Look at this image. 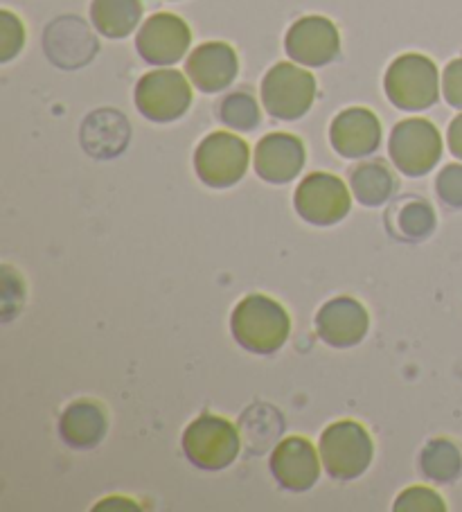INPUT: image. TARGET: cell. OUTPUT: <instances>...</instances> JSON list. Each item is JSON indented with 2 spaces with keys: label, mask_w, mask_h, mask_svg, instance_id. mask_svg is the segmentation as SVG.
<instances>
[{
  "label": "cell",
  "mask_w": 462,
  "mask_h": 512,
  "mask_svg": "<svg viewBox=\"0 0 462 512\" xmlns=\"http://www.w3.org/2000/svg\"><path fill=\"white\" fill-rule=\"evenodd\" d=\"M395 510L399 512H444L447 506L438 492H433L429 488H408L399 499L395 501Z\"/></svg>",
  "instance_id": "24"
},
{
  "label": "cell",
  "mask_w": 462,
  "mask_h": 512,
  "mask_svg": "<svg viewBox=\"0 0 462 512\" xmlns=\"http://www.w3.org/2000/svg\"><path fill=\"white\" fill-rule=\"evenodd\" d=\"M230 328H233L239 346L248 352L273 355L289 339L291 319L278 300L251 294L235 307Z\"/></svg>",
  "instance_id": "1"
},
{
  "label": "cell",
  "mask_w": 462,
  "mask_h": 512,
  "mask_svg": "<svg viewBox=\"0 0 462 512\" xmlns=\"http://www.w3.org/2000/svg\"><path fill=\"white\" fill-rule=\"evenodd\" d=\"M192 34L188 23L174 14H154L142 25L136 46L140 57L154 66L176 64L190 48Z\"/></svg>",
  "instance_id": "10"
},
{
  "label": "cell",
  "mask_w": 462,
  "mask_h": 512,
  "mask_svg": "<svg viewBox=\"0 0 462 512\" xmlns=\"http://www.w3.org/2000/svg\"><path fill=\"white\" fill-rule=\"evenodd\" d=\"M386 224L399 240H422L435 228V213L424 199H399L390 206Z\"/></svg>",
  "instance_id": "19"
},
{
  "label": "cell",
  "mask_w": 462,
  "mask_h": 512,
  "mask_svg": "<svg viewBox=\"0 0 462 512\" xmlns=\"http://www.w3.org/2000/svg\"><path fill=\"white\" fill-rule=\"evenodd\" d=\"M368 325L370 319L366 307L348 296L325 303L316 316L318 337L334 348L357 346L366 337Z\"/></svg>",
  "instance_id": "13"
},
{
  "label": "cell",
  "mask_w": 462,
  "mask_h": 512,
  "mask_svg": "<svg viewBox=\"0 0 462 512\" xmlns=\"http://www.w3.org/2000/svg\"><path fill=\"white\" fill-rule=\"evenodd\" d=\"M386 95L397 109L422 111L438 100V68L424 55H404L390 64Z\"/></svg>",
  "instance_id": "4"
},
{
  "label": "cell",
  "mask_w": 462,
  "mask_h": 512,
  "mask_svg": "<svg viewBox=\"0 0 462 512\" xmlns=\"http://www.w3.org/2000/svg\"><path fill=\"white\" fill-rule=\"evenodd\" d=\"M248 145L242 138L228 131H215L197 147L194 154V167L199 179L210 188H230L248 170Z\"/></svg>",
  "instance_id": "6"
},
{
  "label": "cell",
  "mask_w": 462,
  "mask_h": 512,
  "mask_svg": "<svg viewBox=\"0 0 462 512\" xmlns=\"http://www.w3.org/2000/svg\"><path fill=\"white\" fill-rule=\"evenodd\" d=\"M390 158L406 176H424L442 156V138L433 122L411 118L399 122L390 134Z\"/></svg>",
  "instance_id": "7"
},
{
  "label": "cell",
  "mask_w": 462,
  "mask_h": 512,
  "mask_svg": "<svg viewBox=\"0 0 462 512\" xmlns=\"http://www.w3.org/2000/svg\"><path fill=\"white\" fill-rule=\"evenodd\" d=\"M219 116L228 127L239 131H251L257 127V122H260V109H257L253 95L233 93L221 102Z\"/></svg>",
  "instance_id": "23"
},
{
  "label": "cell",
  "mask_w": 462,
  "mask_h": 512,
  "mask_svg": "<svg viewBox=\"0 0 462 512\" xmlns=\"http://www.w3.org/2000/svg\"><path fill=\"white\" fill-rule=\"evenodd\" d=\"M440 199L451 208H462V165H447L435 181Z\"/></svg>",
  "instance_id": "26"
},
{
  "label": "cell",
  "mask_w": 462,
  "mask_h": 512,
  "mask_svg": "<svg viewBox=\"0 0 462 512\" xmlns=\"http://www.w3.org/2000/svg\"><path fill=\"white\" fill-rule=\"evenodd\" d=\"M284 46H287L289 57L296 59L298 64L316 68L330 64L339 55L341 37L330 19H323V16H305V19L291 25Z\"/></svg>",
  "instance_id": "11"
},
{
  "label": "cell",
  "mask_w": 462,
  "mask_h": 512,
  "mask_svg": "<svg viewBox=\"0 0 462 512\" xmlns=\"http://www.w3.org/2000/svg\"><path fill=\"white\" fill-rule=\"evenodd\" d=\"M375 445L366 427L354 420H341L321 436V458L325 472L339 481H352L368 470Z\"/></svg>",
  "instance_id": "2"
},
{
  "label": "cell",
  "mask_w": 462,
  "mask_h": 512,
  "mask_svg": "<svg viewBox=\"0 0 462 512\" xmlns=\"http://www.w3.org/2000/svg\"><path fill=\"white\" fill-rule=\"evenodd\" d=\"M350 183L354 197H357L363 206L370 208H377L381 203H386L397 190L393 172H390L381 161L361 163L357 170L352 172Z\"/></svg>",
  "instance_id": "21"
},
{
  "label": "cell",
  "mask_w": 462,
  "mask_h": 512,
  "mask_svg": "<svg viewBox=\"0 0 462 512\" xmlns=\"http://www.w3.org/2000/svg\"><path fill=\"white\" fill-rule=\"evenodd\" d=\"M305 165V145L291 134H269L255 147V172L269 183H289Z\"/></svg>",
  "instance_id": "14"
},
{
  "label": "cell",
  "mask_w": 462,
  "mask_h": 512,
  "mask_svg": "<svg viewBox=\"0 0 462 512\" xmlns=\"http://www.w3.org/2000/svg\"><path fill=\"white\" fill-rule=\"evenodd\" d=\"M352 206L348 185L339 176L314 172L296 190V210L309 224L332 226L348 217Z\"/></svg>",
  "instance_id": "9"
},
{
  "label": "cell",
  "mask_w": 462,
  "mask_h": 512,
  "mask_svg": "<svg viewBox=\"0 0 462 512\" xmlns=\"http://www.w3.org/2000/svg\"><path fill=\"white\" fill-rule=\"evenodd\" d=\"M61 438L75 449H91L106 434V416L100 404L79 400L70 404L59 422Z\"/></svg>",
  "instance_id": "17"
},
{
  "label": "cell",
  "mask_w": 462,
  "mask_h": 512,
  "mask_svg": "<svg viewBox=\"0 0 462 512\" xmlns=\"http://www.w3.org/2000/svg\"><path fill=\"white\" fill-rule=\"evenodd\" d=\"M442 91L451 107L462 109V59H453L451 64L444 68Z\"/></svg>",
  "instance_id": "27"
},
{
  "label": "cell",
  "mask_w": 462,
  "mask_h": 512,
  "mask_svg": "<svg viewBox=\"0 0 462 512\" xmlns=\"http://www.w3.org/2000/svg\"><path fill=\"white\" fill-rule=\"evenodd\" d=\"M449 149L451 154L462 161V113L449 127Z\"/></svg>",
  "instance_id": "28"
},
{
  "label": "cell",
  "mask_w": 462,
  "mask_h": 512,
  "mask_svg": "<svg viewBox=\"0 0 462 512\" xmlns=\"http://www.w3.org/2000/svg\"><path fill=\"white\" fill-rule=\"evenodd\" d=\"M330 140L336 154L345 158H363L375 152L381 143V125L368 109H348L334 118Z\"/></svg>",
  "instance_id": "16"
},
{
  "label": "cell",
  "mask_w": 462,
  "mask_h": 512,
  "mask_svg": "<svg viewBox=\"0 0 462 512\" xmlns=\"http://www.w3.org/2000/svg\"><path fill=\"white\" fill-rule=\"evenodd\" d=\"M113 508H120V510H127V508H133V510H138V506L136 503H131V499H106V501H102L100 506H97V510H113Z\"/></svg>",
  "instance_id": "29"
},
{
  "label": "cell",
  "mask_w": 462,
  "mask_h": 512,
  "mask_svg": "<svg viewBox=\"0 0 462 512\" xmlns=\"http://www.w3.org/2000/svg\"><path fill=\"white\" fill-rule=\"evenodd\" d=\"M82 138L88 154L111 158L120 154L124 145L129 143V125L120 113L97 111L95 116L86 120Z\"/></svg>",
  "instance_id": "18"
},
{
  "label": "cell",
  "mask_w": 462,
  "mask_h": 512,
  "mask_svg": "<svg viewBox=\"0 0 462 512\" xmlns=\"http://www.w3.org/2000/svg\"><path fill=\"white\" fill-rule=\"evenodd\" d=\"M316 97V79L305 68L278 64L266 73L262 82V102L266 111L278 120H298L312 109Z\"/></svg>",
  "instance_id": "5"
},
{
  "label": "cell",
  "mask_w": 462,
  "mask_h": 512,
  "mask_svg": "<svg viewBox=\"0 0 462 512\" xmlns=\"http://www.w3.org/2000/svg\"><path fill=\"white\" fill-rule=\"evenodd\" d=\"M271 474L282 488L291 492H305L321 476L318 454L309 440L300 436L284 438L271 454Z\"/></svg>",
  "instance_id": "12"
},
{
  "label": "cell",
  "mask_w": 462,
  "mask_h": 512,
  "mask_svg": "<svg viewBox=\"0 0 462 512\" xmlns=\"http://www.w3.org/2000/svg\"><path fill=\"white\" fill-rule=\"evenodd\" d=\"M192 104V88L179 70H151L136 86V107L154 122L181 118Z\"/></svg>",
  "instance_id": "8"
},
{
  "label": "cell",
  "mask_w": 462,
  "mask_h": 512,
  "mask_svg": "<svg viewBox=\"0 0 462 512\" xmlns=\"http://www.w3.org/2000/svg\"><path fill=\"white\" fill-rule=\"evenodd\" d=\"M239 431L219 416H199L183 434V452L201 470H224L239 456Z\"/></svg>",
  "instance_id": "3"
},
{
  "label": "cell",
  "mask_w": 462,
  "mask_h": 512,
  "mask_svg": "<svg viewBox=\"0 0 462 512\" xmlns=\"http://www.w3.org/2000/svg\"><path fill=\"white\" fill-rule=\"evenodd\" d=\"M23 41V23L12 12H0V61H10L19 55Z\"/></svg>",
  "instance_id": "25"
},
{
  "label": "cell",
  "mask_w": 462,
  "mask_h": 512,
  "mask_svg": "<svg viewBox=\"0 0 462 512\" xmlns=\"http://www.w3.org/2000/svg\"><path fill=\"white\" fill-rule=\"evenodd\" d=\"M420 465L426 479L435 483H451L462 472V454L456 443H451L447 438H438L424 447Z\"/></svg>",
  "instance_id": "22"
},
{
  "label": "cell",
  "mask_w": 462,
  "mask_h": 512,
  "mask_svg": "<svg viewBox=\"0 0 462 512\" xmlns=\"http://www.w3.org/2000/svg\"><path fill=\"white\" fill-rule=\"evenodd\" d=\"M185 70H188V77L199 91L217 93L235 82L239 61L235 50L228 43L212 41L203 43V46L192 52Z\"/></svg>",
  "instance_id": "15"
},
{
  "label": "cell",
  "mask_w": 462,
  "mask_h": 512,
  "mask_svg": "<svg viewBox=\"0 0 462 512\" xmlns=\"http://www.w3.org/2000/svg\"><path fill=\"white\" fill-rule=\"evenodd\" d=\"M140 16V0H93L91 5L93 25L109 39L127 37L136 30Z\"/></svg>",
  "instance_id": "20"
}]
</instances>
